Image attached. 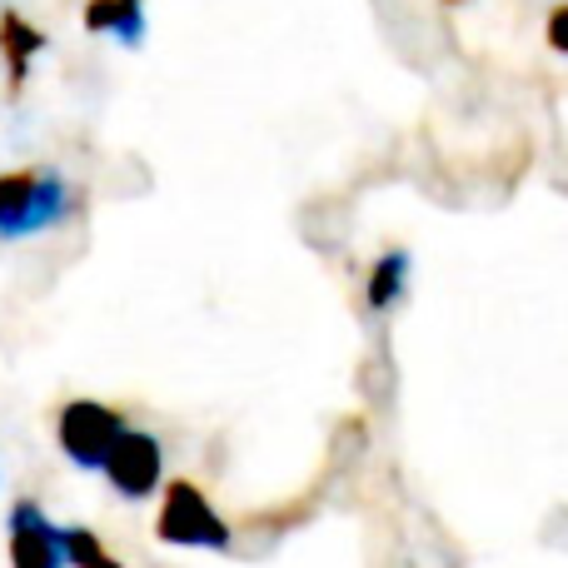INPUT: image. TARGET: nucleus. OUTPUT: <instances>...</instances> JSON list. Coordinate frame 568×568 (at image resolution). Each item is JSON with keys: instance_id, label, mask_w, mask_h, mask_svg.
I'll return each mask as SVG.
<instances>
[{"instance_id": "1", "label": "nucleus", "mask_w": 568, "mask_h": 568, "mask_svg": "<svg viewBox=\"0 0 568 568\" xmlns=\"http://www.w3.org/2000/svg\"><path fill=\"white\" fill-rule=\"evenodd\" d=\"M80 210V185H70L60 170L26 165L0 175V240H26L60 225Z\"/></svg>"}, {"instance_id": "2", "label": "nucleus", "mask_w": 568, "mask_h": 568, "mask_svg": "<svg viewBox=\"0 0 568 568\" xmlns=\"http://www.w3.org/2000/svg\"><path fill=\"white\" fill-rule=\"evenodd\" d=\"M155 539L170 549H210L225 554L235 544V529L220 519L210 494L195 479H170L160 489V514H155Z\"/></svg>"}, {"instance_id": "8", "label": "nucleus", "mask_w": 568, "mask_h": 568, "mask_svg": "<svg viewBox=\"0 0 568 568\" xmlns=\"http://www.w3.org/2000/svg\"><path fill=\"white\" fill-rule=\"evenodd\" d=\"M404 290H409V255H404V250H384V255L369 265L364 300H369L374 314H389L394 304L404 300Z\"/></svg>"}, {"instance_id": "5", "label": "nucleus", "mask_w": 568, "mask_h": 568, "mask_svg": "<svg viewBox=\"0 0 568 568\" xmlns=\"http://www.w3.org/2000/svg\"><path fill=\"white\" fill-rule=\"evenodd\" d=\"M10 568H70L65 564V529L50 524V514L36 499L10 504Z\"/></svg>"}, {"instance_id": "3", "label": "nucleus", "mask_w": 568, "mask_h": 568, "mask_svg": "<svg viewBox=\"0 0 568 568\" xmlns=\"http://www.w3.org/2000/svg\"><path fill=\"white\" fill-rule=\"evenodd\" d=\"M120 434H125L120 409H110V404H100V399H70L55 419V444L75 469H105Z\"/></svg>"}, {"instance_id": "6", "label": "nucleus", "mask_w": 568, "mask_h": 568, "mask_svg": "<svg viewBox=\"0 0 568 568\" xmlns=\"http://www.w3.org/2000/svg\"><path fill=\"white\" fill-rule=\"evenodd\" d=\"M45 30L30 26L20 10H0V60H6V75H10V95L26 90V75L36 65V55L45 50Z\"/></svg>"}, {"instance_id": "10", "label": "nucleus", "mask_w": 568, "mask_h": 568, "mask_svg": "<svg viewBox=\"0 0 568 568\" xmlns=\"http://www.w3.org/2000/svg\"><path fill=\"white\" fill-rule=\"evenodd\" d=\"M544 40H549L559 55H568V6H554L549 20H544Z\"/></svg>"}, {"instance_id": "7", "label": "nucleus", "mask_w": 568, "mask_h": 568, "mask_svg": "<svg viewBox=\"0 0 568 568\" xmlns=\"http://www.w3.org/2000/svg\"><path fill=\"white\" fill-rule=\"evenodd\" d=\"M80 20H85L90 36H110L120 45L145 40V0H85Z\"/></svg>"}, {"instance_id": "9", "label": "nucleus", "mask_w": 568, "mask_h": 568, "mask_svg": "<svg viewBox=\"0 0 568 568\" xmlns=\"http://www.w3.org/2000/svg\"><path fill=\"white\" fill-rule=\"evenodd\" d=\"M65 564L70 568H125L105 544H100V534L85 529V524H70L65 529Z\"/></svg>"}, {"instance_id": "4", "label": "nucleus", "mask_w": 568, "mask_h": 568, "mask_svg": "<svg viewBox=\"0 0 568 568\" xmlns=\"http://www.w3.org/2000/svg\"><path fill=\"white\" fill-rule=\"evenodd\" d=\"M110 479V489L120 494V499H150V494L160 489V479H165V449H160L155 434L145 429H125L120 434V444L110 449L105 469H100Z\"/></svg>"}]
</instances>
